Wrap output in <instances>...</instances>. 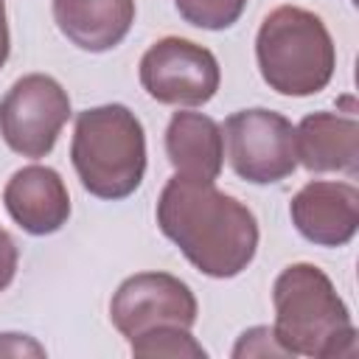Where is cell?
I'll return each instance as SVG.
<instances>
[{
  "instance_id": "1",
  "label": "cell",
  "mask_w": 359,
  "mask_h": 359,
  "mask_svg": "<svg viewBox=\"0 0 359 359\" xmlns=\"http://www.w3.org/2000/svg\"><path fill=\"white\" fill-rule=\"evenodd\" d=\"M163 236L208 278L241 275L258 252L255 213L213 182L171 177L157 199Z\"/></svg>"
},
{
  "instance_id": "2",
  "label": "cell",
  "mask_w": 359,
  "mask_h": 359,
  "mask_svg": "<svg viewBox=\"0 0 359 359\" xmlns=\"http://www.w3.org/2000/svg\"><path fill=\"white\" fill-rule=\"evenodd\" d=\"M275 337L289 356L342 359L356 353V325L331 278L314 264H292L272 283Z\"/></svg>"
},
{
  "instance_id": "3",
  "label": "cell",
  "mask_w": 359,
  "mask_h": 359,
  "mask_svg": "<svg viewBox=\"0 0 359 359\" xmlns=\"http://www.w3.org/2000/svg\"><path fill=\"white\" fill-rule=\"evenodd\" d=\"M70 160L81 188L95 199L132 196L146 174V132L123 104H101L76 115Z\"/></svg>"
},
{
  "instance_id": "4",
  "label": "cell",
  "mask_w": 359,
  "mask_h": 359,
  "mask_svg": "<svg viewBox=\"0 0 359 359\" xmlns=\"http://www.w3.org/2000/svg\"><path fill=\"white\" fill-rule=\"evenodd\" d=\"M255 62L269 90L306 98L328 87L337 67V48L325 22L314 11L278 6L258 28Z\"/></svg>"
},
{
  "instance_id": "5",
  "label": "cell",
  "mask_w": 359,
  "mask_h": 359,
  "mask_svg": "<svg viewBox=\"0 0 359 359\" xmlns=\"http://www.w3.org/2000/svg\"><path fill=\"white\" fill-rule=\"evenodd\" d=\"M67 121L70 95L53 76L28 73L0 98V135L22 157L39 160L50 154Z\"/></svg>"
},
{
  "instance_id": "6",
  "label": "cell",
  "mask_w": 359,
  "mask_h": 359,
  "mask_svg": "<svg viewBox=\"0 0 359 359\" xmlns=\"http://www.w3.org/2000/svg\"><path fill=\"white\" fill-rule=\"evenodd\" d=\"M222 135L227 140L230 168L252 185L280 182L297 168L294 126L275 109H238L224 121Z\"/></svg>"
},
{
  "instance_id": "7",
  "label": "cell",
  "mask_w": 359,
  "mask_h": 359,
  "mask_svg": "<svg viewBox=\"0 0 359 359\" xmlns=\"http://www.w3.org/2000/svg\"><path fill=\"white\" fill-rule=\"evenodd\" d=\"M140 84L157 101L168 107H202L219 84L222 70L216 56L182 36H163L140 56Z\"/></svg>"
},
{
  "instance_id": "8",
  "label": "cell",
  "mask_w": 359,
  "mask_h": 359,
  "mask_svg": "<svg viewBox=\"0 0 359 359\" xmlns=\"http://www.w3.org/2000/svg\"><path fill=\"white\" fill-rule=\"evenodd\" d=\"M196 314L199 306L191 286L168 272L129 275L109 303L112 325L121 331V337H126V342L157 325L194 328Z\"/></svg>"
},
{
  "instance_id": "9",
  "label": "cell",
  "mask_w": 359,
  "mask_h": 359,
  "mask_svg": "<svg viewBox=\"0 0 359 359\" xmlns=\"http://www.w3.org/2000/svg\"><path fill=\"white\" fill-rule=\"evenodd\" d=\"M297 233L317 247H345L359 230V188L353 182L311 180L289 202Z\"/></svg>"
},
{
  "instance_id": "10",
  "label": "cell",
  "mask_w": 359,
  "mask_h": 359,
  "mask_svg": "<svg viewBox=\"0 0 359 359\" xmlns=\"http://www.w3.org/2000/svg\"><path fill=\"white\" fill-rule=\"evenodd\" d=\"M3 205L14 224L28 236H50L70 219V194L50 165H25L3 188Z\"/></svg>"
},
{
  "instance_id": "11",
  "label": "cell",
  "mask_w": 359,
  "mask_h": 359,
  "mask_svg": "<svg viewBox=\"0 0 359 359\" xmlns=\"http://www.w3.org/2000/svg\"><path fill=\"white\" fill-rule=\"evenodd\" d=\"M297 163L311 174H359V121L356 112H309L294 126Z\"/></svg>"
},
{
  "instance_id": "12",
  "label": "cell",
  "mask_w": 359,
  "mask_h": 359,
  "mask_svg": "<svg viewBox=\"0 0 359 359\" xmlns=\"http://www.w3.org/2000/svg\"><path fill=\"white\" fill-rule=\"evenodd\" d=\"M165 154L177 177L216 182L224 165L222 126L205 112H174L165 126Z\"/></svg>"
},
{
  "instance_id": "13",
  "label": "cell",
  "mask_w": 359,
  "mask_h": 359,
  "mask_svg": "<svg viewBox=\"0 0 359 359\" xmlns=\"http://www.w3.org/2000/svg\"><path fill=\"white\" fill-rule=\"evenodd\" d=\"M53 20L76 48L104 53L132 31L135 0H53Z\"/></svg>"
},
{
  "instance_id": "14",
  "label": "cell",
  "mask_w": 359,
  "mask_h": 359,
  "mask_svg": "<svg viewBox=\"0 0 359 359\" xmlns=\"http://www.w3.org/2000/svg\"><path fill=\"white\" fill-rule=\"evenodd\" d=\"M132 353L140 359H205L208 351L194 339L191 328L182 325H157L129 342Z\"/></svg>"
},
{
  "instance_id": "15",
  "label": "cell",
  "mask_w": 359,
  "mask_h": 359,
  "mask_svg": "<svg viewBox=\"0 0 359 359\" xmlns=\"http://www.w3.org/2000/svg\"><path fill=\"white\" fill-rule=\"evenodd\" d=\"M180 17L205 31H224L236 25L247 8V0H174Z\"/></svg>"
},
{
  "instance_id": "16",
  "label": "cell",
  "mask_w": 359,
  "mask_h": 359,
  "mask_svg": "<svg viewBox=\"0 0 359 359\" xmlns=\"http://www.w3.org/2000/svg\"><path fill=\"white\" fill-rule=\"evenodd\" d=\"M233 359H266V356H280V359H292L289 351L278 342L272 325H252L247 328L236 345H233Z\"/></svg>"
},
{
  "instance_id": "17",
  "label": "cell",
  "mask_w": 359,
  "mask_h": 359,
  "mask_svg": "<svg viewBox=\"0 0 359 359\" xmlns=\"http://www.w3.org/2000/svg\"><path fill=\"white\" fill-rule=\"evenodd\" d=\"M17 264H20V250L14 244V238L0 227V292H6L17 275Z\"/></svg>"
},
{
  "instance_id": "18",
  "label": "cell",
  "mask_w": 359,
  "mask_h": 359,
  "mask_svg": "<svg viewBox=\"0 0 359 359\" xmlns=\"http://www.w3.org/2000/svg\"><path fill=\"white\" fill-rule=\"evenodd\" d=\"M0 356H45V348L28 334H0Z\"/></svg>"
},
{
  "instance_id": "19",
  "label": "cell",
  "mask_w": 359,
  "mask_h": 359,
  "mask_svg": "<svg viewBox=\"0 0 359 359\" xmlns=\"http://www.w3.org/2000/svg\"><path fill=\"white\" fill-rule=\"evenodd\" d=\"M11 50V36H8V20H6V0H0V70L8 59Z\"/></svg>"
}]
</instances>
